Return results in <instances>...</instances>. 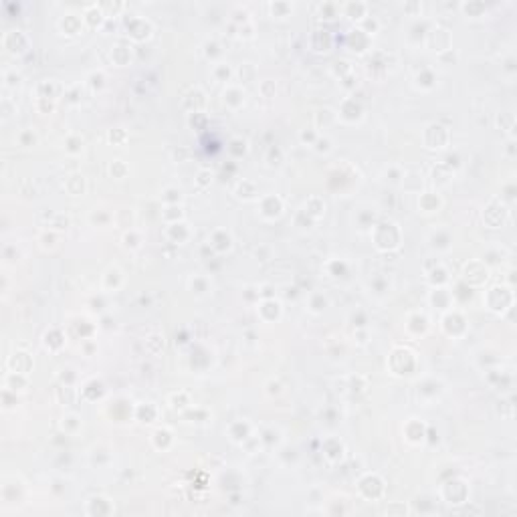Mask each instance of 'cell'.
I'll return each instance as SVG.
<instances>
[{"label":"cell","mask_w":517,"mask_h":517,"mask_svg":"<svg viewBox=\"0 0 517 517\" xmlns=\"http://www.w3.org/2000/svg\"><path fill=\"white\" fill-rule=\"evenodd\" d=\"M426 45L432 47V51H438V53H445V51H451V35L447 29H430L426 33Z\"/></svg>","instance_id":"obj_1"},{"label":"cell","mask_w":517,"mask_h":517,"mask_svg":"<svg viewBox=\"0 0 517 517\" xmlns=\"http://www.w3.org/2000/svg\"><path fill=\"white\" fill-rule=\"evenodd\" d=\"M29 45V39L23 31H7L3 37V47L9 53H23Z\"/></svg>","instance_id":"obj_2"},{"label":"cell","mask_w":517,"mask_h":517,"mask_svg":"<svg viewBox=\"0 0 517 517\" xmlns=\"http://www.w3.org/2000/svg\"><path fill=\"white\" fill-rule=\"evenodd\" d=\"M150 33H152V25L147 23L145 19H131L127 23V35L131 39H135V41L147 39V37H150Z\"/></svg>","instance_id":"obj_3"},{"label":"cell","mask_w":517,"mask_h":517,"mask_svg":"<svg viewBox=\"0 0 517 517\" xmlns=\"http://www.w3.org/2000/svg\"><path fill=\"white\" fill-rule=\"evenodd\" d=\"M9 368H11V372L29 374V370L33 368V360H31V356H29V354H25V352H17V354H13V356H11V360H9Z\"/></svg>","instance_id":"obj_4"},{"label":"cell","mask_w":517,"mask_h":517,"mask_svg":"<svg viewBox=\"0 0 517 517\" xmlns=\"http://www.w3.org/2000/svg\"><path fill=\"white\" fill-rule=\"evenodd\" d=\"M341 13H343V17H348V19H352V21H364L366 17H368V5L366 3H346V5H341Z\"/></svg>","instance_id":"obj_5"},{"label":"cell","mask_w":517,"mask_h":517,"mask_svg":"<svg viewBox=\"0 0 517 517\" xmlns=\"http://www.w3.org/2000/svg\"><path fill=\"white\" fill-rule=\"evenodd\" d=\"M103 19H105V13H103V9L97 7V5L87 7L85 13H83V21H85L87 25H91V27H95V25L99 27V25L103 23Z\"/></svg>","instance_id":"obj_6"},{"label":"cell","mask_w":517,"mask_h":517,"mask_svg":"<svg viewBox=\"0 0 517 517\" xmlns=\"http://www.w3.org/2000/svg\"><path fill=\"white\" fill-rule=\"evenodd\" d=\"M81 23H83V19H79L77 15H65V19L61 21V29L67 35H77L81 31Z\"/></svg>","instance_id":"obj_7"},{"label":"cell","mask_w":517,"mask_h":517,"mask_svg":"<svg viewBox=\"0 0 517 517\" xmlns=\"http://www.w3.org/2000/svg\"><path fill=\"white\" fill-rule=\"evenodd\" d=\"M27 374H19V372H11L5 380V388L11 390V392H17V390H25L27 386Z\"/></svg>","instance_id":"obj_8"},{"label":"cell","mask_w":517,"mask_h":517,"mask_svg":"<svg viewBox=\"0 0 517 517\" xmlns=\"http://www.w3.org/2000/svg\"><path fill=\"white\" fill-rule=\"evenodd\" d=\"M420 206H422V210H426V212L436 210V208L440 206V198H438V194H434V192H424V194H422V198H420Z\"/></svg>","instance_id":"obj_9"},{"label":"cell","mask_w":517,"mask_h":517,"mask_svg":"<svg viewBox=\"0 0 517 517\" xmlns=\"http://www.w3.org/2000/svg\"><path fill=\"white\" fill-rule=\"evenodd\" d=\"M269 11H271L273 17L283 19V17H289V15L293 13V5H289V3H271V5H269Z\"/></svg>","instance_id":"obj_10"},{"label":"cell","mask_w":517,"mask_h":517,"mask_svg":"<svg viewBox=\"0 0 517 517\" xmlns=\"http://www.w3.org/2000/svg\"><path fill=\"white\" fill-rule=\"evenodd\" d=\"M378 27H380L378 21H376L374 17H370V15H368L364 21H360V31L366 33V35H374V33L378 31Z\"/></svg>","instance_id":"obj_11"},{"label":"cell","mask_w":517,"mask_h":517,"mask_svg":"<svg viewBox=\"0 0 517 517\" xmlns=\"http://www.w3.org/2000/svg\"><path fill=\"white\" fill-rule=\"evenodd\" d=\"M461 11H465L469 17H481L485 13V5L483 3H463Z\"/></svg>","instance_id":"obj_12"},{"label":"cell","mask_w":517,"mask_h":517,"mask_svg":"<svg viewBox=\"0 0 517 517\" xmlns=\"http://www.w3.org/2000/svg\"><path fill=\"white\" fill-rule=\"evenodd\" d=\"M341 11V7H337V5H333V3H323L321 7H319V15H321V19H333V17H337V13Z\"/></svg>","instance_id":"obj_13"},{"label":"cell","mask_w":517,"mask_h":517,"mask_svg":"<svg viewBox=\"0 0 517 517\" xmlns=\"http://www.w3.org/2000/svg\"><path fill=\"white\" fill-rule=\"evenodd\" d=\"M231 67L229 65H225V63H218L216 67H214V75L218 77V79H223V81H229V77H231Z\"/></svg>","instance_id":"obj_14"},{"label":"cell","mask_w":517,"mask_h":517,"mask_svg":"<svg viewBox=\"0 0 517 517\" xmlns=\"http://www.w3.org/2000/svg\"><path fill=\"white\" fill-rule=\"evenodd\" d=\"M5 81H7V85H9V87H15V85H19V83H21V75H19L17 71H13V69H11V71H7V73H5Z\"/></svg>","instance_id":"obj_15"},{"label":"cell","mask_w":517,"mask_h":517,"mask_svg":"<svg viewBox=\"0 0 517 517\" xmlns=\"http://www.w3.org/2000/svg\"><path fill=\"white\" fill-rule=\"evenodd\" d=\"M404 11L410 15V17H418L422 13V5L420 3H406L404 5Z\"/></svg>","instance_id":"obj_16"},{"label":"cell","mask_w":517,"mask_h":517,"mask_svg":"<svg viewBox=\"0 0 517 517\" xmlns=\"http://www.w3.org/2000/svg\"><path fill=\"white\" fill-rule=\"evenodd\" d=\"M239 35H241V37H247V39L253 37V25H251V21H249V23H243V25L239 27Z\"/></svg>","instance_id":"obj_17"},{"label":"cell","mask_w":517,"mask_h":517,"mask_svg":"<svg viewBox=\"0 0 517 517\" xmlns=\"http://www.w3.org/2000/svg\"><path fill=\"white\" fill-rule=\"evenodd\" d=\"M208 176H210V174H208L206 170H202V172L198 174V184H206V182H208V180H206Z\"/></svg>","instance_id":"obj_18"}]
</instances>
